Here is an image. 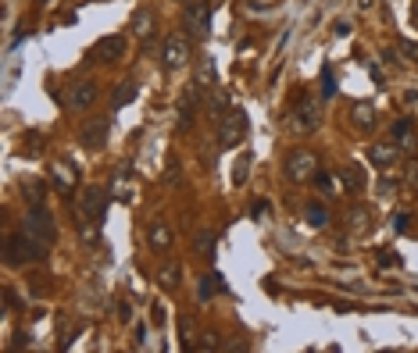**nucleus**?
Wrapping results in <instances>:
<instances>
[{
  "label": "nucleus",
  "mask_w": 418,
  "mask_h": 353,
  "mask_svg": "<svg viewBox=\"0 0 418 353\" xmlns=\"http://www.w3.org/2000/svg\"><path fill=\"white\" fill-rule=\"evenodd\" d=\"M179 179H182L179 161H169V168H164V182H169V185H179Z\"/></svg>",
  "instance_id": "72a5a7b5"
},
{
  "label": "nucleus",
  "mask_w": 418,
  "mask_h": 353,
  "mask_svg": "<svg viewBox=\"0 0 418 353\" xmlns=\"http://www.w3.org/2000/svg\"><path fill=\"white\" fill-rule=\"evenodd\" d=\"M368 164H375V168H397L401 164V147H397V139H375L368 147Z\"/></svg>",
  "instance_id": "9b49d317"
},
{
  "label": "nucleus",
  "mask_w": 418,
  "mask_h": 353,
  "mask_svg": "<svg viewBox=\"0 0 418 353\" xmlns=\"http://www.w3.org/2000/svg\"><path fill=\"white\" fill-rule=\"evenodd\" d=\"M415 132V121L411 118H401V121H393V129H390V136L397 139V143H401L404 136H411Z\"/></svg>",
  "instance_id": "c756f323"
},
{
  "label": "nucleus",
  "mask_w": 418,
  "mask_h": 353,
  "mask_svg": "<svg viewBox=\"0 0 418 353\" xmlns=\"http://www.w3.org/2000/svg\"><path fill=\"white\" fill-rule=\"evenodd\" d=\"M283 172H286L289 182L304 185V182H311V179L319 175V157L311 154V150H289V154H286V164H283Z\"/></svg>",
  "instance_id": "f03ea898"
},
{
  "label": "nucleus",
  "mask_w": 418,
  "mask_h": 353,
  "mask_svg": "<svg viewBox=\"0 0 418 353\" xmlns=\"http://www.w3.org/2000/svg\"><path fill=\"white\" fill-rule=\"evenodd\" d=\"M197 82H200V86H204V90H211V86H215V82H218V79H215V61H211V57H207V54L200 57V75H197Z\"/></svg>",
  "instance_id": "a878e982"
},
{
  "label": "nucleus",
  "mask_w": 418,
  "mask_h": 353,
  "mask_svg": "<svg viewBox=\"0 0 418 353\" xmlns=\"http://www.w3.org/2000/svg\"><path fill=\"white\" fill-rule=\"evenodd\" d=\"M182 22L197 39H207L211 36V4H207V0H190V4H182Z\"/></svg>",
  "instance_id": "39448f33"
},
{
  "label": "nucleus",
  "mask_w": 418,
  "mask_h": 353,
  "mask_svg": "<svg viewBox=\"0 0 418 353\" xmlns=\"http://www.w3.org/2000/svg\"><path fill=\"white\" fill-rule=\"evenodd\" d=\"M218 346H222V336H218V332H204L200 343H197V350H218Z\"/></svg>",
  "instance_id": "7c9ffc66"
},
{
  "label": "nucleus",
  "mask_w": 418,
  "mask_h": 353,
  "mask_svg": "<svg viewBox=\"0 0 418 353\" xmlns=\"http://www.w3.org/2000/svg\"><path fill=\"white\" fill-rule=\"evenodd\" d=\"M358 8H361V11H372V8H375V0H358Z\"/></svg>",
  "instance_id": "ea45409f"
},
{
  "label": "nucleus",
  "mask_w": 418,
  "mask_h": 353,
  "mask_svg": "<svg viewBox=\"0 0 418 353\" xmlns=\"http://www.w3.org/2000/svg\"><path fill=\"white\" fill-rule=\"evenodd\" d=\"M307 225L311 228H325L329 225V211L322 203H307Z\"/></svg>",
  "instance_id": "bb28decb"
},
{
  "label": "nucleus",
  "mask_w": 418,
  "mask_h": 353,
  "mask_svg": "<svg viewBox=\"0 0 418 353\" xmlns=\"http://www.w3.org/2000/svg\"><path fill=\"white\" fill-rule=\"evenodd\" d=\"M4 250H8L4 261H8L11 268H18V264H36V261H44V257H47V246L39 243V239H32L26 228H22V232H15V236L8 239Z\"/></svg>",
  "instance_id": "f257e3e1"
},
{
  "label": "nucleus",
  "mask_w": 418,
  "mask_h": 353,
  "mask_svg": "<svg viewBox=\"0 0 418 353\" xmlns=\"http://www.w3.org/2000/svg\"><path fill=\"white\" fill-rule=\"evenodd\" d=\"M190 54H193V47H190V39L186 36H169L161 43V65H164V72H179V68H186L190 65Z\"/></svg>",
  "instance_id": "20e7f679"
},
{
  "label": "nucleus",
  "mask_w": 418,
  "mask_h": 353,
  "mask_svg": "<svg viewBox=\"0 0 418 353\" xmlns=\"http://www.w3.org/2000/svg\"><path fill=\"white\" fill-rule=\"evenodd\" d=\"M79 214L86 218V221H104V214H108V190H100V185L82 190V196H79Z\"/></svg>",
  "instance_id": "0eeeda50"
},
{
  "label": "nucleus",
  "mask_w": 418,
  "mask_h": 353,
  "mask_svg": "<svg viewBox=\"0 0 418 353\" xmlns=\"http://www.w3.org/2000/svg\"><path fill=\"white\" fill-rule=\"evenodd\" d=\"M379 254H383V257H379V264H383V268H390V264H393V254H390V250H379Z\"/></svg>",
  "instance_id": "58836bf2"
},
{
  "label": "nucleus",
  "mask_w": 418,
  "mask_h": 353,
  "mask_svg": "<svg viewBox=\"0 0 418 353\" xmlns=\"http://www.w3.org/2000/svg\"><path fill=\"white\" fill-rule=\"evenodd\" d=\"M250 154H240V161H236V172H233V182L236 185H247V175H250Z\"/></svg>",
  "instance_id": "c85d7f7f"
},
{
  "label": "nucleus",
  "mask_w": 418,
  "mask_h": 353,
  "mask_svg": "<svg viewBox=\"0 0 418 353\" xmlns=\"http://www.w3.org/2000/svg\"><path fill=\"white\" fill-rule=\"evenodd\" d=\"M172 228H169V221H151V228H147V243H151V250H158V254H169L172 250Z\"/></svg>",
  "instance_id": "2eb2a0df"
},
{
  "label": "nucleus",
  "mask_w": 418,
  "mask_h": 353,
  "mask_svg": "<svg viewBox=\"0 0 418 353\" xmlns=\"http://www.w3.org/2000/svg\"><path fill=\"white\" fill-rule=\"evenodd\" d=\"M22 193H26L29 207H44V196H47L44 182H36V179H22Z\"/></svg>",
  "instance_id": "5701e85b"
},
{
  "label": "nucleus",
  "mask_w": 418,
  "mask_h": 353,
  "mask_svg": "<svg viewBox=\"0 0 418 353\" xmlns=\"http://www.w3.org/2000/svg\"><path fill=\"white\" fill-rule=\"evenodd\" d=\"M350 125L354 129H361V132H372L375 129V108H372V103H354V108H350Z\"/></svg>",
  "instance_id": "f3484780"
},
{
  "label": "nucleus",
  "mask_w": 418,
  "mask_h": 353,
  "mask_svg": "<svg viewBox=\"0 0 418 353\" xmlns=\"http://www.w3.org/2000/svg\"><path fill=\"white\" fill-rule=\"evenodd\" d=\"M215 243H218V236L211 232V228H197V236H193V254L204 257V261H211V257H215Z\"/></svg>",
  "instance_id": "6ab92c4d"
},
{
  "label": "nucleus",
  "mask_w": 418,
  "mask_h": 353,
  "mask_svg": "<svg viewBox=\"0 0 418 353\" xmlns=\"http://www.w3.org/2000/svg\"><path fill=\"white\" fill-rule=\"evenodd\" d=\"M190 328H193V321L182 314V318H179V336H182V339H190Z\"/></svg>",
  "instance_id": "e433bc0d"
},
{
  "label": "nucleus",
  "mask_w": 418,
  "mask_h": 353,
  "mask_svg": "<svg viewBox=\"0 0 418 353\" xmlns=\"http://www.w3.org/2000/svg\"><path fill=\"white\" fill-rule=\"evenodd\" d=\"M97 97H100L97 82L93 79H79V82H72V86H68L65 103H68V111H90L93 103H97Z\"/></svg>",
  "instance_id": "6e6552de"
},
{
  "label": "nucleus",
  "mask_w": 418,
  "mask_h": 353,
  "mask_svg": "<svg viewBox=\"0 0 418 353\" xmlns=\"http://www.w3.org/2000/svg\"><path fill=\"white\" fill-rule=\"evenodd\" d=\"M118 321H122V325H125V321H133V307L125 303V300L118 303Z\"/></svg>",
  "instance_id": "c9c22d12"
},
{
  "label": "nucleus",
  "mask_w": 418,
  "mask_h": 353,
  "mask_svg": "<svg viewBox=\"0 0 418 353\" xmlns=\"http://www.w3.org/2000/svg\"><path fill=\"white\" fill-rule=\"evenodd\" d=\"M44 150H47V143H44V136L39 132H22V143H18V154L22 157H44Z\"/></svg>",
  "instance_id": "412c9836"
},
{
  "label": "nucleus",
  "mask_w": 418,
  "mask_h": 353,
  "mask_svg": "<svg viewBox=\"0 0 418 353\" xmlns=\"http://www.w3.org/2000/svg\"><path fill=\"white\" fill-rule=\"evenodd\" d=\"M179 275H182V268H179L175 261H169V264H164L161 272H158V285H161V289H175V285H179Z\"/></svg>",
  "instance_id": "393cba45"
},
{
  "label": "nucleus",
  "mask_w": 418,
  "mask_h": 353,
  "mask_svg": "<svg viewBox=\"0 0 418 353\" xmlns=\"http://www.w3.org/2000/svg\"><path fill=\"white\" fill-rule=\"evenodd\" d=\"M108 139H111V121L108 118H93V121H86V125L79 129L82 150H100Z\"/></svg>",
  "instance_id": "9d476101"
},
{
  "label": "nucleus",
  "mask_w": 418,
  "mask_h": 353,
  "mask_svg": "<svg viewBox=\"0 0 418 353\" xmlns=\"http://www.w3.org/2000/svg\"><path fill=\"white\" fill-rule=\"evenodd\" d=\"M26 232L32 239H39L44 246H50L57 239V225H54V218H50L47 207H32V211L26 214Z\"/></svg>",
  "instance_id": "423d86ee"
},
{
  "label": "nucleus",
  "mask_w": 418,
  "mask_h": 353,
  "mask_svg": "<svg viewBox=\"0 0 418 353\" xmlns=\"http://www.w3.org/2000/svg\"><path fill=\"white\" fill-rule=\"evenodd\" d=\"M79 239L93 246V243L100 239V232H97V221H93V225H79Z\"/></svg>",
  "instance_id": "2f4dec72"
},
{
  "label": "nucleus",
  "mask_w": 418,
  "mask_h": 353,
  "mask_svg": "<svg viewBox=\"0 0 418 353\" xmlns=\"http://www.w3.org/2000/svg\"><path fill=\"white\" fill-rule=\"evenodd\" d=\"M319 125V108L311 103V108H297V111H289V129L294 132H311Z\"/></svg>",
  "instance_id": "dca6fc26"
},
{
  "label": "nucleus",
  "mask_w": 418,
  "mask_h": 353,
  "mask_svg": "<svg viewBox=\"0 0 418 353\" xmlns=\"http://www.w3.org/2000/svg\"><path fill=\"white\" fill-rule=\"evenodd\" d=\"M50 182H54L65 196H72L75 185H79V175H75V168H72L68 161H54V164H50Z\"/></svg>",
  "instance_id": "ddd939ff"
},
{
  "label": "nucleus",
  "mask_w": 418,
  "mask_h": 353,
  "mask_svg": "<svg viewBox=\"0 0 418 353\" xmlns=\"http://www.w3.org/2000/svg\"><path fill=\"white\" fill-rule=\"evenodd\" d=\"M200 90H204V86H200V82L193 79V86H190V90L182 93V100H179V108H175V111H179V114H175V129H179L182 136H186V132L193 129V114H197V103H200Z\"/></svg>",
  "instance_id": "1a4fd4ad"
},
{
  "label": "nucleus",
  "mask_w": 418,
  "mask_h": 353,
  "mask_svg": "<svg viewBox=\"0 0 418 353\" xmlns=\"http://www.w3.org/2000/svg\"><path fill=\"white\" fill-rule=\"evenodd\" d=\"M397 47L408 54V61H418V39H397Z\"/></svg>",
  "instance_id": "473e14b6"
},
{
  "label": "nucleus",
  "mask_w": 418,
  "mask_h": 353,
  "mask_svg": "<svg viewBox=\"0 0 418 353\" xmlns=\"http://www.w3.org/2000/svg\"><path fill=\"white\" fill-rule=\"evenodd\" d=\"M247 139V114L240 108H229V114L218 121V147L222 150H233Z\"/></svg>",
  "instance_id": "7ed1b4c3"
},
{
  "label": "nucleus",
  "mask_w": 418,
  "mask_h": 353,
  "mask_svg": "<svg viewBox=\"0 0 418 353\" xmlns=\"http://www.w3.org/2000/svg\"><path fill=\"white\" fill-rule=\"evenodd\" d=\"M401 182L408 185V190H418V161L408 157L404 161V168H401Z\"/></svg>",
  "instance_id": "cd10ccee"
},
{
  "label": "nucleus",
  "mask_w": 418,
  "mask_h": 353,
  "mask_svg": "<svg viewBox=\"0 0 418 353\" xmlns=\"http://www.w3.org/2000/svg\"><path fill=\"white\" fill-rule=\"evenodd\" d=\"M100 65H111V61H122V54H125V36H104V39H97V47L90 50Z\"/></svg>",
  "instance_id": "f8f14e48"
},
{
  "label": "nucleus",
  "mask_w": 418,
  "mask_h": 353,
  "mask_svg": "<svg viewBox=\"0 0 418 353\" xmlns=\"http://www.w3.org/2000/svg\"><path fill=\"white\" fill-rule=\"evenodd\" d=\"M397 147H401V154H415V147H418V136L411 132V136H404L401 143H397Z\"/></svg>",
  "instance_id": "f704fd0d"
},
{
  "label": "nucleus",
  "mask_w": 418,
  "mask_h": 353,
  "mask_svg": "<svg viewBox=\"0 0 418 353\" xmlns=\"http://www.w3.org/2000/svg\"><path fill=\"white\" fill-rule=\"evenodd\" d=\"M204 108H207V114H211L215 121H222L225 114H229V97L222 93V90H207V100H204Z\"/></svg>",
  "instance_id": "aec40b11"
},
{
  "label": "nucleus",
  "mask_w": 418,
  "mask_h": 353,
  "mask_svg": "<svg viewBox=\"0 0 418 353\" xmlns=\"http://www.w3.org/2000/svg\"><path fill=\"white\" fill-rule=\"evenodd\" d=\"M133 100H136V82H133V79H122L118 90H115L111 108H125V103H133Z\"/></svg>",
  "instance_id": "b1692460"
},
{
  "label": "nucleus",
  "mask_w": 418,
  "mask_h": 353,
  "mask_svg": "<svg viewBox=\"0 0 418 353\" xmlns=\"http://www.w3.org/2000/svg\"><path fill=\"white\" fill-rule=\"evenodd\" d=\"M340 182L347 185L350 193H361V190H365V179H361V168H358V164H347V168H340Z\"/></svg>",
  "instance_id": "4be33fe9"
},
{
  "label": "nucleus",
  "mask_w": 418,
  "mask_h": 353,
  "mask_svg": "<svg viewBox=\"0 0 418 353\" xmlns=\"http://www.w3.org/2000/svg\"><path fill=\"white\" fill-rule=\"evenodd\" d=\"M393 228H397V232H404V228H408V214H393Z\"/></svg>",
  "instance_id": "4c0bfd02"
},
{
  "label": "nucleus",
  "mask_w": 418,
  "mask_h": 353,
  "mask_svg": "<svg viewBox=\"0 0 418 353\" xmlns=\"http://www.w3.org/2000/svg\"><path fill=\"white\" fill-rule=\"evenodd\" d=\"M175 4H190V0H175Z\"/></svg>",
  "instance_id": "a19ab883"
},
{
  "label": "nucleus",
  "mask_w": 418,
  "mask_h": 353,
  "mask_svg": "<svg viewBox=\"0 0 418 353\" xmlns=\"http://www.w3.org/2000/svg\"><path fill=\"white\" fill-rule=\"evenodd\" d=\"M372 211H368V207L365 203H358V207H350V214H347V228H350V232L354 236H361V232H368V228H372Z\"/></svg>",
  "instance_id": "a211bd4d"
},
{
  "label": "nucleus",
  "mask_w": 418,
  "mask_h": 353,
  "mask_svg": "<svg viewBox=\"0 0 418 353\" xmlns=\"http://www.w3.org/2000/svg\"><path fill=\"white\" fill-rule=\"evenodd\" d=\"M129 32H133L136 39H143V43H147V39L158 32V18H154V11H151V8H140V11L129 18Z\"/></svg>",
  "instance_id": "4468645a"
}]
</instances>
